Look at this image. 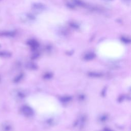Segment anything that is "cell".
<instances>
[{
  "instance_id": "6da1fadb",
  "label": "cell",
  "mask_w": 131,
  "mask_h": 131,
  "mask_svg": "<svg viewBox=\"0 0 131 131\" xmlns=\"http://www.w3.org/2000/svg\"><path fill=\"white\" fill-rule=\"evenodd\" d=\"M16 33L15 31H0V37H14Z\"/></svg>"
},
{
  "instance_id": "7a4b0ae2",
  "label": "cell",
  "mask_w": 131,
  "mask_h": 131,
  "mask_svg": "<svg viewBox=\"0 0 131 131\" xmlns=\"http://www.w3.org/2000/svg\"><path fill=\"white\" fill-rule=\"evenodd\" d=\"M32 8L34 10H44L46 8V6L44 4L40 3H33L32 5Z\"/></svg>"
},
{
  "instance_id": "3957f363",
  "label": "cell",
  "mask_w": 131,
  "mask_h": 131,
  "mask_svg": "<svg viewBox=\"0 0 131 131\" xmlns=\"http://www.w3.org/2000/svg\"><path fill=\"white\" fill-rule=\"evenodd\" d=\"M22 112L26 116H30L33 114V111L30 107L24 106L22 108Z\"/></svg>"
},
{
  "instance_id": "277c9868",
  "label": "cell",
  "mask_w": 131,
  "mask_h": 131,
  "mask_svg": "<svg viewBox=\"0 0 131 131\" xmlns=\"http://www.w3.org/2000/svg\"><path fill=\"white\" fill-rule=\"evenodd\" d=\"M27 44L28 45H29L33 49L37 48L38 46V43L37 41L34 40V39H30V40H29L28 41Z\"/></svg>"
},
{
  "instance_id": "5b68a950",
  "label": "cell",
  "mask_w": 131,
  "mask_h": 131,
  "mask_svg": "<svg viewBox=\"0 0 131 131\" xmlns=\"http://www.w3.org/2000/svg\"><path fill=\"white\" fill-rule=\"evenodd\" d=\"M11 56V53L7 51H0V57L8 58Z\"/></svg>"
},
{
  "instance_id": "8992f818",
  "label": "cell",
  "mask_w": 131,
  "mask_h": 131,
  "mask_svg": "<svg viewBox=\"0 0 131 131\" xmlns=\"http://www.w3.org/2000/svg\"><path fill=\"white\" fill-rule=\"evenodd\" d=\"M73 2L75 5L82 7H88V5L85 3H84L81 0H73Z\"/></svg>"
},
{
  "instance_id": "52a82bcc",
  "label": "cell",
  "mask_w": 131,
  "mask_h": 131,
  "mask_svg": "<svg viewBox=\"0 0 131 131\" xmlns=\"http://www.w3.org/2000/svg\"><path fill=\"white\" fill-rule=\"evenodd\" d=\"M95 54L93 53H90L85 55V59H86V60H91V59H93L95 57Z\"/></svg>"
},
{
  "instance_id": "ba28073f",
  "label": "cell",
  "mask_w": 131,
  "mask_h": 131,
  "mask_svg": "<svg viewBox=\"0 0 131 131\" xmlns=\"http://www.w3.org/2000/svg\"><path fill=\"white\" fill-rule=\"evenodd\" d=\"M2 129L4 131H9L11 130V126L7 124H5V125H3Z\"/></svg>"
},
{
  "instance_id": "9c48e42d",
  "label": "cell",
  "mask_w": 131,
  "mask_h": 131,
  "mask_svg": "<svg viewBox=\"0 0 131 131\" xmlns=\"http://www.w3.org/2000/svg\"><path fill=\"white\" fill-rule=\"evenodd\" d=\"M121 40L122 42H124L125 43H129L131 42V40L129 38L125 37H122L121 38Z\"/></svg>"
},
{
  "instance_id": "30bf717a",
  "label": "cell",
  "mask_w": 131,
  "mask_h": 131,
  "mask_svg": "<svg viewBox=\"0 0 131 131\" xmlns=\"http://www.w3.org/2000/svg\"><path fill=\"white\" fill-rule=\"evenodd\" d=\"M22 76H23V75H22V74H21V75H19V76H18V77H17L15 78V79L14 80V81L15 82H17L21 80V79L22 78Z\"/></svg>"
},
{
  "instance_id": "8fae6325",
  "label": "cell",
  "mask_w": 131,
  "mask_h": 131,
  "mask_svg": "<svg viewBox=\"0 0 131 131\" xmlns=\"http://www.w3.org/2000/svg\"><path fill=\"white\" fill-rule=\"evenodd\" d=\"M70 25L72 26L73 28H75V29L78 28V25L77 24L75 23H71L70 24Z\"/></svg>"
},
{
  "instance_id": "7c38bea8",
  "label": "cell",
  "mask_w": 131,
  "mask_h": 131,
  "mask_svg": "<svg viewBox=\"0 0 131 131\" xmlns=\"http://www.w3.org/2000/svg\"><path fill=\"white\" fill-rule=\"evenodd\" d=\"M28 67L29 68H31V69H33L34 68H35V66L34 64H33V63H28Z\"/></svg>"
},
{
  "instance_id": "4fadbf2b",
  "label": "cell",
  "mask_w": 131,
  "mask_h": 131,
  "mask_svg": "<svg viewBox=\"0 0 131 131\" xmlns=\"http://www.w3.org/2000/svg\"><path fill=\"white\" fill-rule=\"evenodd\" d=\"M71 98L69 97H63L62 98V101H69L70 100Z\"/></svg>"
},
{
  "instance_id": "5bb4252c",
  "label": "cell",
  "mask_w": 131,
  "mask_h": 131,
  "mask_svg": "<svg viewBox=\"0 0 131 131\" xmlns=\"http://www.w3.org/2000/svg\"><path fill=\"white\" fill-rule=\"evenodd\" d=\"M90 74L91 75H92V76H99L100 75V74L97 73H91Z\"/></svg>"
},
{
  "instance_id": "9a60e30c",
  "label": "cell",
  "mask_w": 131,
  "mask_h": 131,
  "mask_svg": "<svg viewBox=\"0 0 131 131\" xmlns=\"http://www.w3.org/2000/svg\"><path fill=\"white\" fill-rule=\"evenodd\" d=\"M27 17H28V18H29V19H34V16L32 15V14H27Z\"/></svg>"
},
{
  "instance_id": "2e32d148",
  "label": "cell",
  "mask_w": 131,
  "mask_h": 131,
  "mask_svg": "<svg viewBox=\"0 0 131 131\" xmlns=\"http://www.w3.org/2000/svg\"><path fill=\"white\" fill-rule=\"evenodd\" d=\"M125 1H130V0H125Z\"/></svg>"
},
{
  "instance_id": "e0dca14e",
  "label": "cell",
  "mask_w": 131,
  "mask_h": 131,
  "mask_svg": "<svg viewBox=\"0 0 131 131\" xmlns=\"http://www.w3.org/2000/svg\"><path fill=\"white\" fill-rule=\"evenodd\" d=\"M0 1H1V0H0Z\"/></svg>"
},
{
  "instance_id": "ac0fdd59",
  "label": "cell",
  "mask_w": 131,
  "mask_h": 131,
  "mask_svg": "<svg viewBox=\"0 0 131 131\" xmlns=\"http://www.w3.org/2000/svg\"><path fill=\"white\" fill-rule=\"evenodd\" d=\"M0 46H1V45H0Z\"/></svg>"
}]
</instances>
